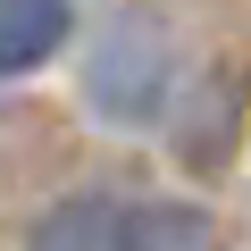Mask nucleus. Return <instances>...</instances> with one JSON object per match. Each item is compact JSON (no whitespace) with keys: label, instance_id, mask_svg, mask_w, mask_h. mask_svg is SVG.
<instances>
[{"label":"nucleus","instance_id":"obj_1","mask_svg":"<svg viewBox=\"0 0 251 251\" xmlns=\"http://www.w3.org/2000/svg\"><path fill=\"white\" fill-rule=\"evenodd\" d=\"M25 251H209L201 209L184 201H117V193H75L34 218Z\"/></svg>","mask_w":251,"mask_h":251},{"label":"nucleus","instance_id":"obj_2","mask_svg":"<svg viewBox=\"0 0 251 251\" xmlns=\"http://www.w3.org/2000/svg\"><path fill=\"white\" fill-rule=\"evenodd\" d=\"M168 84H176V50H168L159 17L117 9V17L92 34V59H84V100H92V117H109V126H151L159 100H168Z\"/></svg>","mask_w":251,"mask_h":251},{"label":"nucleus","instance_id":"obj_3","mask_svg":"<svg viewBox=\"0 0 251 251\" xmlns=\"http://www.w3.org/2000/svg\"><path fill=\"white\" fill-rule=\"evenodd\" d=\"M75 25V0H0V75L42 67Z\"/></svg>","mask_w":251,"mask_h":251}]
</instances>
